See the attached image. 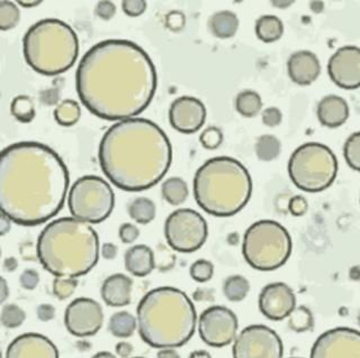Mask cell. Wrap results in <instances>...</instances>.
Masks as SVG:
<instances>
[{"mask_svg": "<svg viewBox=\"0 0 360 358\" xmlns=\"http://www.w3.org/2000/svg\"><path fill=\"white\" fill-rule=\"evenodd\" d=\"M77 277H56L52 283L53 294L59 300H67L75 293L78 286Z\"/></svg>", "mask_w": 360, "mask_h": 358, "instance_id": "obj_38", "label": "cell"}, {"mask_svg": "<svg viewBox=\"0 0 360 358\" xmlns=\"http://www.w3.org/2000/svg\"><path fill=\"white\" fill-rule=\"evenodd\" d=\"M53 115L56 123L61 126H75L82 117V108L76 100L65 99L56 106Z\"/></svg>", "mask_w": 360, "mask_h": 358, "instance_id": "obj_30", "label": "cell"}, {"mask_svg": "<svg viewBox=\"0 0 360 358\" xmlns=\"http://www.w3.org/2000/svg\"><path fill=\"white\" fill-rule=\"evenodd\" d=\"M337 157L324 144L309 142L294 151L288 161L290 180L300 190L321 192L331 187L338 175Z\"/></svg>", "mask_w": 360, "mask_h": 358, "instance_id": "obj_9", "label": "cell"}, {"mask_svg": "<svg viewBox=\"0 0 360 358\" xmlns=\"http://www.w3.org/2000/svg\"><path fill=\"white\" fill-rule=\"evenodd\" d=\"M103 322L104 312L96 300L78 298L65 309V328L73 336L80 338L94 336L101 331Z\"/></svg>", "mask_w": 360, "mask_h": 358, "instance_id": "obj_15", "label": "cell"}, {"mask_svg": "<svg viewBox=\"0 0 360 358\" xmlns=\"http://www.w3.org/2000/svg\"><path fill=\"white\" fill-rule=\"evenodd\" d=\"M101 252L105 260H114L117 255V246L112 243H106L101 246Z\"/></svg>", "mask_w": 360, "mask_h": 358, "instance_id": "obj_49", "label": "cell"}, {"mask_svg": "<svg viewBox=\"0 0 360 358\" xmlns=\"http://www.w3.org/2000/svg\"><path fill=\"white\" fill-rule=\"evenodd\" d=\"M22 53L26 63L39 74L59 76L78 59V35L67 22L45 18L28 28L22 37Z\"/></svg>", "mask_w": 360, "mask_h": 358, "instance_id": "obj_7", "label": "cell"}, {"mask_svg": "<svg viewBox=\"0 0 360 358\" xmlns=\"http://www.w3.org/2000/svg\"><path fill=\"white\" fill-rule=\"evenodd\" d=\"M162 197L169 204L180 206L188 198V185L181 178H169L161 187Z\"/></svg>", "mask_w": 360, "mask_h": 358, "instance_id": "obj_27", "label": "cell"}, {"mask_svg": "<svg viewBox=\"0 0 360 358\" xmlns=\"http://www.w3.org/2000/svg\"><path fill=\"white\" fill-rule=\"evenodd\" d=\"M223 133L219 127L211 126L200 134V142L202 147L206 150L219 149L223 143Z\"/></svg>", "mask_w": 360, "mask_h": 358, "instance_id": "obj_40", "label": "cell"}, {"mask_svg": "<svg viewBox=\"0 0 360 358\" xmlns=\"http://www.w3.org/2000/svg\"><path fill=\"white\" fill-rule=\"evenodd\" d=\"M292 249L290 232L275 220L256 221L243 236V258L252 269L258 271L278 270L290 258Z\"/></svg>", "mask_w": 360, "mask_h": 358, "instance_id": "obj_8", "label": "cell"}, {"mask_svg": "<svg viewBox=\"0 0 360 358\" xmlns=\"http://www.w3.org/2000/svg\"><path fill=\"white\" fill-rule=\"evenodd\" d=\"M206 121V107L200 99L183 95L169 108V121L172 128L183 134L198 132Z\"/></svg>", "mask_w": 360, "mask_h": 358, "instance_id": "obj_18", "label": "cell"}, {"mask_svg": "<svg viewBox=\"0 0 360 358\" xmlns=\"http://www.w3.org/2000/svg\"><path fill=\"white\" fill-rule=\"evenodd\" d=\"M157 356L162 358H177L179 357V354L174 350V348H161Z\"/></svg>", "mask_w": 360, "mask_h": 358, "instance_id": "obj_52", "label": "cell"}, {"mask_svg": "<svg viewBox=\"0 0 360 358\" xmlns=\"http://www.w3.org/2000/svg\"><path fill=\"white\" fill-rule=\"evenodd\" d=\"M238 329V317L223 305L210 307L202 311L198 319L200 337L211 347H225L234 342Z\"/></svg>", "mask_w": 360, "mask_h": 358, "instance_id": "obj_13", "label": "cell"}, {"mask_svg": "<svg viewBox=\"0 0 360 358\" xmlns=\"http://www.w3.org/2000/svg\"><path fill=\"white\" fill-rule=\"evenodd\" d=\"M250 291V283L242 275H231L223 283V293L231 303L245 300Z\"/></svg>", "mask_w": 360, "mask_h": 358, "instance_id": "obj_31", "label": "cell"}, {"mask_svg": "<svg viewBox=\"0 0 360 358\" xmlns=\"http://www.w3.org/2000/svg\"><path fill=\"white\" fill-rule=\"evenodd\" d=\"M287 71L292 82L300 86H309L320 76V60L311 51H297L290 56Z\"/></svg>", "mask_w": 360, "mask_h": 358, "instance_id": "obj_20", "label": "cell"}, {"mask_svg": "<svg viewBox=\"0 0 360 358\" xmlns=\"http://www.w3.org/2000/svg\"><path fill=\"white\" fill-rule=\"evenodd\" d=\"M288 326L295 333H307L313 329L314 317L312 311L305 305L296 307L288 316Z\"/></svg>", "mask_w": 360, "mask_h": 358, "instance_id": "obj_34", "label": "cell"}, {"mask_svg": "<svg viewBox=\"0 0 360 358\" xmlns=\"http://www.w3.org/2000/svg\"><path fill=\"white\" fill-rule=\"evenodd\" d=\"M256 154L262 162H270L279 157L281 151V144L278 138L274 135H262L257 140Z\"/></svg>", "mask_w": 360, "mask_h": 358, "instance_id": "obj_32", "label": "cell"}, {"mask_svg": "<svg viewBox=\"0 0 360 358\" xmlns=\"http://www.w3.org/2000/svg\"><path fill=\"white\" fill-rule=\"evenodd\" d=\"M95 13L101 20H110L116 14L115 4L110 0L99 1L96 5Z\"/></svg>", "mask_w": 360, "mask_h": 358, "instance_id": "obj_44", "label": "cell"}, {"mask_svg": "<svg viewBox=\"0 0 360 358\" xmlns=\"http://www.w3.org/2000/svg\"><path fill=\"white\" fill-rule=\"evenodd\" d=\"M124 14L129 17H138L146 11V1L144 0H124L122 1Z\"/></svg>", "mask_w": 360, "mask_h": 358, "instance_id": "obj_41", "label": "cell"}, {"mask_svg": "<svg viewBox=\"0 0 360 358\" xmlns=\"http://www.w3.org/2000/svg\"><path fill=\"white\" fill-rule=\"evenodd\" d=\"M191 357H211V355L204 352V350H197V352L191 354Z\"/></svg>", "mask_w": 360, "mask_h": 358, "instance_id": "obj_57", "label": "cell"}, {"mask_svg": "<svg viewBox=\"0 0 360 358\" xmlns=\"http://www.w3.org/2000/svg\"><path fill=\"white\" fill-rule=\"evenodd\" d=\"M25 319V311L22 310L18 305H14V303L5 305L1 309L0 320H1L4 327L9 328V329L20 327Z\"/></svg>", "mask_w": 360, "mask_h": 358, "instance_id": "obj_37", "label": "cell"}, {"mask_svg": "<svg viewBox=\"0 0 360 358\" xmlns=\"http://www.w3.org/2000/svg\"><path fill=\"white\" fill-rule=\"evenodd\" d=\"M70 177L53 149L37 142L7 146L0 159V209L15 224L39 226L65 206Z\"/></svg>", "mask_w": 360, "mask_h": 358, "instance_id": "obj_2", "label": "cell"}, {"mask_svg": "<svg viewBox=\"0 0 360 358\" xmlns=\"http://www.w3.org/2000/svg\"><path fill=\"white\" fill-rule=\"evenodd\" d=\"M11 219L5 213H1V220H0V232H1V236L6 235L11 230Z\"/></svg>", "mask_w": 360, "mask_h": 358, "instance_id": "obj_51", "label": "cell"}, {"mask_svg": "<svg viewBox=\"0 0 360 358\" xmlns=\"http://www.w3.org/2000/svg\"><path fill=\"white\" fill-rule=\"evenodd\" d=\"M58 358L59 350L48 337L39 333H24L11 342L6 358Z\"/></svg>", "mask_w": 360, "mask_h": 358, "instance_id": "obj_19", "label": "cell"}, {"mask_svg": "<svg viewBox=\"0 0 360 358\" xmlns=\"http://www.w3.org/2000/svg\"><path fill=\"white\" fill-rule=\"evenodd\" d=\"M239 18L231 11H219L212 15L208 27L217 39H231L239 29Z\"/></svg>", "mask_w": 360, "mask_h": 358, "instance_id": "obj_24", "label": "cell"}, {"mask_svg": "<svg viewBox=\"0 0 360 358\" xmlns=\"http://www.w3.org/2000/svg\"><path fill=\"white\" fill-rule=\"evenodd\" d=\"M37 318L41 321L48 322L56 318V308L53 305H49V303H44L37 307Z\"/></svg>", "mask_w": 360, "mask_h": 358, "instance_id": "obj_48", "label": "cell"}, {"mask_svg": "<svg viewBox=\"0 0 360 358\" xmlns=\"http://www.w3.org/2000/svg\"><path fill=\"white\" fill-rule=\"evenodd\" d=\"M115 355H112V354L107 353V352H103V353H97L95 355V357H114Z\"/></svg>", "mask_w": 360, "mask_h": 358, "instance_id": "obj_58", "label": "cell"}, {"mask_svg": "<svg viewBox=\"0 0 360 358\" xmlns=\"http://www.w3.org/2000/svg\"><path fill=\"white\" fill-rule=\"evenodd\" d=\"M262 119L266 126L277 127L283 121V114L277 107H269L262 112Z\"/></svg>", "mask_w": 360, "mask_h": 358, "instance_id": "obj_42", "label": "cell"}, {"mask_svg": "<svg viewBox=\"0 0 360 358\" xmlns=\"http://www.w3.org/2000/svg\"><path fill=\"white\" fill-rule=\"evenodd\" d=\"M138 328V319L127 311H120L110 317L108 331L117 338H129Z\"/></svg>", "mask_w": 360, "mask_h": 358, "instance_id": "obj_26", "label": "cell"}, {"mask_svg": "<svg viewBox=\"0 0 360 358\" xmlns=\"http://www.w3.org/2000/svg\"><path fill=\"white\" fill-rule=\"evenodd\" d=\"M258 305L259 310L266 318L281 321L296 308V296L285 283H270L259 294Z\"/></svg>", "mask_w": 360, "mask_h": 358, "instance_id": "obj_17", "label": "cell"}, {"mask_svg": "<svg viewBox=\"0 0 360 358\" xmlns=\"http://www.w3.org/2000/svg\"><path fill=\"white\" fill-rule=\"evenodd\" d=\"M133 281L122 273L110 275L101 286V298L112 308H121L131 303Z\"/></svg>", "mask_w": 360, "mask_h": 358, "instance_id": "obj_21", "label": "cell"}, {"mask_svg": "<svg viewBox=\"0 0 360 358\" xmlns=\"http://www.w3.org/2000/svg\"><path fill=\"white\" fill-rule=\"evenodd\" d=\"M11 112L16 121L24 124L31 123L37 115L33 100H32L31 97L25 95H17L13 99L11 105Z\"/></svg>", "mask_w": 360, "mask_h": 358, "instance_id": "obj_33", "label": "cell"}, {"mask_svg": "<svg viewBox=\"0 0 360 358\" xmlns=\"http://www.w3.org/2000/svg\"><path fill=\"white\" fill-rule=\"evenodd\" d=\"M68 207L75 218L88 224H101L115 207V193L101 177L84 175L71 187Z\"/></svg>", "mask_w": 360, "mask_h": 358, "instance_id": "obj_10", "label": "cell"}, {"mask_svg": "<svg viewBox=\"0 0 360 358\" xmlns=\"http://www.w3.org/2000/svg\"><path fill=\"white\" fill-rule=\"evenodd\" d=\"M99 164L105 177L127 192L149 190L166 177L172 146L166 133L146 118L117 121L99 144Z\"/></svg>", "mask_w": 360, "mask_h": 358, "instance_id": "obj_3", "label": "cell"}, {"mask_svg": "<svg viewBox=\"0 0 360 358\" xmlns=\"http://www.w3.org/2000/svg\"><path fill=\"white\" fill-rule=\"evenodd\" d=\"M9 296V289L7 286V282H6L5 279L1 277V297H0V303H4L6 301V299L8 298Z\"/></svg>", "mask_w": 360, "mask_h": 358, "instance_id": "obj_53", "label": "cell"}, {"mask_svg": "<svg viewBox=\"0 0 360 358\" xmlns=\"http://www.w3.org/2000/svg\"><path fill=\"white\" fill-rule=\"evenodd\" d=\"M165 236L169 246L176 252L194 253L207 239V223L196 210L178 209L168 216L165 223Z\"/></svg>", "mask_w": 360, "mask_h": 358, "instance_id": "obj_11", "label": "cell"}, {"mask_svg": "<svg viewBox=\"0 0 360 358\" xmlns=\"http://www.w3.org/2000/svg\"><path fill=\"white\" fill-rule=\"evenodd\" d=\"M288 209L290 213L295 217H302L305 215L309 210V204H307V199L304 198L303 196H295L292 197L288 204Z\"/></svg>", "mask_w": 360, "mask_h": 358, "instance_id": "obj_45", "label": "cell"}, {"mask_svg": "<svg viewBox=\"0 0 360 358\" xmlns=\"http://www.w3.org/2000/svg\"><path fill=\"white\" fill-rule=\"evenodd\" d=\"M129 215L138 224H150L155 217V202L146 197L135 198L129 204Z\"/></svg>", "mask_w": 360, "mask_h": 358, "instance_id": "obj_29", "label": "cell"}, {"mask_svg": "<svg viewBox=\"0 0 360 358\" xmlns=\"http://www.w3.org/2000/svg\"><path fill=\"white\" fill-rule=\"evenodd\" d=\"M343 157L352 170L360 172V132L354 133L347 138L343 146Z\"/></svg>", "mask_w": 360, "mask_h": 358, "instance_id": "obj_36", "label": "cell"}, {"mask_svg": "<svg viewBox=\"0 0 360 358\" xmlns=\"http://www.w3.org/2000/svg\"><path fill=\"white\" fill-rule=\"evenodd\" d=\"M251 194L250 173L233 157L210 159L195 173V200L208 215L232 217L247 206Z\"/></svg>", "mask_w": 360, "mask_h": 358, "instance_id": "obj_6", "label": "cell"}, {"mask_svg": "<svg viewBox=\"0 0 360 358\" xmlns=\"http://www.w3.org/2000/svg\"><path fill=\"white\" fill-rule=\"evenodd\" d=\"M186 24V17L180 11H172L166 17V25L174 32L181 31Z\"/></svg>", "mask_w": 360, "mask_h": 358, "instance_id": "obj_46", "label": "cell"}, {"mask_svg": "<svg viewBox=\"0 0 360 358\" xmlns=\"http://www.w3.org/2000/svg\"><path fill=\"white\" fill-rule=\"evenodd\" d=\"M118 235H120V238L124 244H133L140 236V230L135 225L127 223V224H123L120 227Z\"/></svg>", "mask_w": 360, "mask_h": 358, "instance_id": "obj_43", "label": "cell"}, {"mask_svg": "<svg viewBox=\"0 0 360 358\" xmlns=\"http://www.w3.org/2000/svg\"><path fill=\"white\" fill-rule=\"evenodd\" d=\"M193 280L198 283H205L211 280L214 275V265L207 260H197L191 264L189 270Z\"/></svg>", "mask_w": 360, "mask_h": 358, "instance_id": "obj_39", "label": "cell"}, {"mask_svg": "<svg viewBox=\"0 0 360 358\" xmlns=\"http://www.w3.org/2000/svg\"><path fill=\"white\" fill-rule=\"evenodd\" d=\"M312 358H360V333L339 327L322 333L311 350Z\"/></svg>", "mask_w": 360, "mask_h": 358, "instance_id": "obj_14", "label": "cell"}, {"mask_svg": "<svg viewBox=\"0 0 360 358\" xmlns=\"http://www.w3.org/2000/svg\"><path fill=\"white\" fill-rule=\"evenodd\" d=\"M292 4H294L292 0H276V1H273V5L281 9L288 8Z\"/></svg>", "mask_w": 360, "mask_h": 358, "instance_id": "obj_55", "label": "cell"}, {"mask_svg": "<svg viewBox=\"0 0 360 358\" xmlns=\"http://www.w3.org/2000/svg\"><path fill=\"white\" fill-rule=\"evenodd\" d=\"M17 4H18V5L22 6V7L32 8V7H37V6L41 5L42 1H41V0H32V1H24V0H18Z\"/></svg>", "mask_w": 360, "mask_h": 358, "instance_id": "obj_56", "label": "cell"}, {"mask_svg": "<svg viewBox=\"0 0 360 358\" xmlns=\"http://www.w3.org/2000/svg\"><path fill=\"white\" fill-rule=\"evenodd\" d=\"M20 11L16 3L0 0V29L9 31L20 22Z\"/></svg>", "mask_w": 360, "mask_h": 358, "instance_id": "obj_35", "label": "cell"}, {"mask_svg": "<svg viewBox=\"0 0 360 358\" xmlns=\"http://www.w3.org/2000/svg\"><path fill=\"white\" fill-rule=\"evenodd\" d=\"M257 37L264 43L278 41L284 34V24L275 15H264L259 17L255 26Z\"/></svg>", "mask_w": 360, "mask_h": 358, "instance_id": "obj_25", "label": "cell"}, {"mask_svg": "<svg viewBox=\"0 0 360 358\" xmlns=\"http://www.w3.org/2000/svg\"><path fill=\"white\" fill-rule=\"evenodd\" d=\"M328 73L338 87L346 90L360 88V48L347 45L335 51L328 62Z\"/></svg>", "mask_w": 360, "mask_h": 358, "instance_id": "obj_16", "label": "cell"}, {"mask_svg": "<svg viewBox=\"0 0 360 358\" xmlns=\"http://www.w3.org/2000/svg\"><path fill=\"white\" fill-rule=\"evenodd\" d=\"M37 254L39 263L56 277H84L98 263V234L75 217L56 219L39 234Z\"/></svg>", "mask_w": 360, "mask_h": 358, "instance_id": "obj_4", "label": "cell"}, {"mask_svg": "<svg viewBox=\"0 0 360 358\" xmlns=\"http://www.w3.org/2000/svg\"><path fill=\"white\" fill-rule=\"evenodd\" d=\"M349 106L342 97L329 95L321 99L316 115L321 125L328 128H338L348 121Z\"/></svg>", "mask_w": 360, "mask_h": 358, "instance_id": "obj_22", "label": "cell"}, {"mask_svg": "<svg viewBox=\"0 0 360 358\" xmlns=\"http://www.w3.org/2000/svg\"><path fill=\"white\" fill-rule=\"evenodd\" d=\"M20 286L25 290H34L39 282V274L35 270H25L20 277Z\"/></svg>", "mask_w": 360, "mask_h": 358, "instance_id": "obj_47", "label": "cell"}, {"mask_svg": "<svg viewBox=\"0 0 360 358\" xmlns=\"http://www.w3.org/2000/svg\"><path fill=\"white\" fill-rule=\"evenodd\" d=\"M157 86V70L149 54L127 39H106L94 45L76 72L82 105L105 121L141 115L151 104Z\"/></svg>", "mask_w": 360, "mask_h": 358, "instance_id": "obj_1", "label": "cell"}, {"mask_svg": "<svg viewBox=\"0 0 360 358\" xmlns=\"http://www.w3.org/2000/svg\"><path fill=\"white\" fill-rule=\"evenodd\" d=\"M124 265L134 277H148L155 267V252L146 245H135L124 255Z\"/></svg>", "mask_w": 360, "mask_h": 358, "instance_id": "obj_23", "label": "cell"}, {"mask_svg": "<svg viewBox=\"0 0 360 358\" xmlns=\"http://www.w3.org/2000/svg\"><path fill=\"white\" fill-rule=\"evenodd\" d=\"M262 108V97L253 90H243L236 98V110L245 118H253L258 115Z\"/></svg>", "mask_w": 360, "mask_h": 358, "instance_id": "obj_28", "label": "cell"}, {"mask_svg": "<svg viewBox=\"0 0 360 358\" xmlns=\"http://www.w3.org/2000/svg\"><path fill=\"white\" fill-rule=\"evenodd\" d=\"M4 267H5L6 271H15L17 267V262L14 258H6L5 263H4Z\"/></svg>", "mask_w": 360, "mask_h": 358, "instance_id": "obj_54", "label": "cell"}, {"mask_svg": "<svg viewBox=\"0 0 360 358\" xmlns=\"http://www.w3.org/2000/svg\"><path fill=\"white\" fill-rule=\"evenodd\" d=\"M116 354L121 357H129L133 353V346L127 342L118 343L115 346Z\"/></svg>", "mask_w": 360, "mask_h": 358, "instance_id": "obj_50", "label": "cell"}, {"mask_svg": "<svg viewBox=\"0 0 360 358\" xmlns=\"http://www.w3.org/2000/svg\"><path fill=\"white\" fill-rule=\"evenodd\" d=\"M232 355L236 358H281L284 356V345L271 328L248 326L234 339Z\"/></svg>", "mask_w": 360, "mask_h": 358, "instance_id": "obj_12", "label": "cell"}, {"mask_svg": "<svg viewBox=\"0 0 360 358\" xmlns=\"http://www.w3.org/2000/svg\"><path fill=\"white\" fill-rule=\"evenodd\" d=\"M140 337L158 348H178L194 336L197 312L188 296L174 286L155 288L144 296L136 309Z\"/></svg>", "mask_w": 360, "mask_h": 358, "instance_id": "obj_5", "label": "cell"}, {"mask_svg": "<svg viewBox=\"0 0 360 358\" xmlns=\"http://www.w3.org/2000/svg\"><path fill=\"white\" fill-rule=\"evenodd\" d=\"M358 322H359V326H360V314H359V317H358Z\"/></svg>", "mask_w": 360, "mask_h": 358, "instance_id": "obj_59", "label": "cell"}]
</instances>
